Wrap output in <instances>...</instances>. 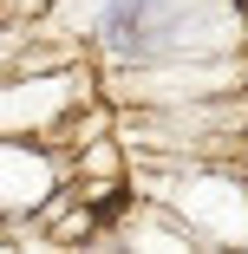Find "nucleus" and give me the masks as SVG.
<instances>
[{"instance_id":"obj_1","label":"nucleus","mask_w":248,"mask_h":254,"mask_svg":"<svg viewBox=\"0 0 248 254\" xmlns=\"http://www.w3.org/2000/svg\"><path fill=\"white\" fill-rule=\"evenodd\" d=\"M0 248H248V0H0Z\"/></svg>"}]
</instances>
